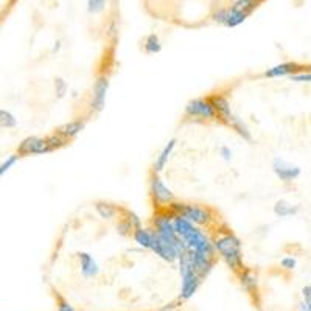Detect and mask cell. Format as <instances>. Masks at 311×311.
Listing matches in <instances>:
<instances>
[{
	"mask_svg": "<svg viewBox=\"0 0 311 311\" xmlns=\"http://www.w3.org/2000/svg\"><path fill=\"white\" fill-rule=\"evenodd\" d=\"M50 146L45 139H41V137L36 135H30L26 137L25 140H22V143L17 148V153L21 156H30V154H45L50 153Z\"/></svg>",
	"mask_w": 311,
	"mask_h": 311,
	"instance_id": "obj_6",
	"label": "cell"
},
{
	"mask_svg": "<svg viewBox=\"0 0 311 311\" xmlns=\"http://www.w3.org/2000/svg\"><path fill=\"white\" fill-rule=\"evenodd\" d=\"M117 229H118V232H120L122 235H126V233L132 229V224H131L130 221H128V219H125V221H120V223H118Z\"/></svg>",
	"mask_w": 311,
	"mask_h": 311,
	"instance_id": "obj_34",
	"label": "cell"
},
{
	"mask_svg": "<svg viewBox=\"0 0 311 311\" xmlns=\"http://www.w3.org/2000/svg\"><path fill=\"white\" fill-rule=\"evenodd\" d=\"M134 240L135 243L142 246V248H151V243H153V232L146 231L143 227H139L134 231Z\"/></svg>",
	"mask_w": 311,
	"mask_h": 311,
	"instance_id": "obj_18",
	"label": "cell"
},
{
	"mask_svg": "<svg viewBox=\"0 0 311 311\" xmlns=\"http://www.w3.org/2000/svg\"><path fill=\"white\" fill-rule=\"evenodd\" d=\"M175 146H176V140H175V139H171V140L165 145V148L162 150V153L159 154L157 160H156V163H154V170H156V173H160L163 168H165L167 162H168V159H170V156H171L173 150H175Z\"/></svg>",
	"mask_w": 311,
	"mask_h": 311,
	"instance_id": "obj_15",
	"label": "cell"
},
{
	"mask_svg": "<svg viewBox=\"0 0 311 311\" xmlns=\"http://www.w3.org/2000/svg\"><path fill=\"white\" fill-rule=\"evenodd\" d=\"M151 251H154L156 254L159 255L160 259H163L165 261H176L179 260V252L173 248V246L170 243H167L163 238H160V236L153 232V243H151Z\"/></svg>",
	"mask_w": 311,
	"mask_h": 311,
	"instance_id": "obj_8",
	"label": "cell"
},
{
	"mask_svg": "<svg viewBox=\"0 0 311 311\" xmlns=\"http://www.w3.org/2000/svg\"><path fill=\"white\" fill-rule=\"evenodd\" d=\"M210 102H212L216 114L221 117V120H224L226 123H231V120L233 118V114L231 111V104H229L227 100L221 95H213L210 98Z\"/></svg>",
	"mask_w": 311,
	"mask_h": 311,
	"instance_id": "obj_13",
	"label": "cell"
},
{
	"mask_svg": "<svg viewBox=\"0 0 311 311\" xmlns=\"http://www.w3.org/2000/svg\"><path fill=\"white\" fill-rule=\"evenodd\" d=\"M229 125H231V126L233 128V130H235L236 132H238V134L243 137L244 140H248V142H249V140L252 139V137H251V132H249V130H248V126H246V125L240 120L238 117H235V115H233V118H232L231 123H229Z\"/></svg>",
	"mask_w": 311,
	"mask_h": 311,
	"instance_id": "obj_24",
	"label": "cell"
},
{
	"mask_svg": "<svg viewBox=\"0 0 311 311\" xmlns=\"http://www.w3.org/2000/svg\"><path fill=\"white\" fill-rule=\"evenodd\" d=\"M304 70V66L297 62H283V64H277L268 70H264L263 75L266 78H280V77H291L296 75L297 72Z\"/></svg>",
	"mask_w": 311,
	"mask_h": 311,
	"instance_id": "obj_9",
	"label": "cell"
},
{
	"mask_svg": "<svg viewBox=\"0 0 311 311\" xmlns=\"http://www.w3.org/2000/svg\"><path fill=\"white\" fill-rule=\"evenodd\" d=\"M128 221H130L131 224H132V227L134 229H139V227H142V221H140V218L137 216L135 213H132V212H128Z\"/></svg>",
	"mask_w": 311,
	"mask_h": 311,
	"instance_id": "obj_35",
	"label": "cell"
},
{
	"mask_svg": "<svg viewBox=\"0 0 311 311\" xmlns=\"http://www.w3.org/2000/svg\"><path fill=\"white\" fill-rule=\"evenodd\" d=\"M280 264H282L283 269L291 271V269H294V268L297 266V261H296L294 257H283V259L280 260Z\"/></svg>",
	"mask_w": 311,
	"mask_h": 311,
	"instance_id": "obj_30",
	"label": "cell"
},
{
	"mask_svg": "<svg viewBox=\"0 0 311 311\" xmlns=\"http://www.w3.org/2000/svg\"><path fill=\"white\" fill-rule=\"evenodd\" d=\"M299 212V207L297 206H292L289 203H286L285 199H280L276 203V206H274V213H276L277 216L280 218H288V216H292L296 215Z\"/></svg>",
	"mask_w": 311,
	"mask_h": 311,
	"instance_id": "obj_16",
	"label": "cell"
},
{
	"mask_svg": "<svg viewBox=\"0 0 311 311\" xmlns=\"http://www.w3.org/2000/svg\"><path fill=\"white\" fill-rule=\"evenodd\" d=\"M212 19L215 21V22H218V24H226V21H227V10H218L213 16H212Z\"/></svg>",
	"mask_w": 311,
	"mask_h": 311,
	"instance_id": "obj_32",
	"label": "cell"
},
{
	"mask_svg": "<svg viewBox=\"0 0 311 311\" xmlns=\"http://www.w3.org/2000/svg\"><path fill=\"white\" fill-rule=\"evenodd\" d=\"M54 89H56V95L58 98H62L67 94V83L62 78H56L54 79Z\"/></svg>",
	"mask_w": 311,
	"mask_h": 311,
	"instance_id": "obj_28",
	"label": "cell"
},
{
	"mask_svg": "<svg viewBox=\"0 0 311 311\" xmlns=\"http://www.w3.org/2000/svg\"><path fill=\"white\" fill-rule=\"evenodd\" d=\"M50 146V150H56V148H61V146H64V143H66V139L61 135V134H54V135H50L49 139H45Z\"/></svg>",
	"mask_w": 311,
	"mask_h": 311,
	"instance_id": "obj_27",
	"label": "cell"
},
{
	"mask_svg": "<svg viewBox=\"0 0 311 311\" xmlns=\"http://www.w3.org/2000/svg\"><path fill=\"white\" fill-rule=\"evenodd\" d=\"M215 249L221 254V257L227 263L229 268L233 271H238L243 268V259H241V243L232 233H224L218 236L215 240Z\"/></svg>",
	"mask_w": 311,
	"mask_h": 311,
	"instance_id": "obj_2",
	"label": "cell"
},
{
	"mask_svg": "<svg viewBox=\"0 0 311 311\" xmlns=\"http://www.w3.org/2000/svg\"><path fill=\"white\" fill-rule=\"evenodd\" d=\"M187 255L188 259L191 261V264H193V268L199 272L201 277L207 276V274L212 271L213 268V259L207 257V255L201 254V252H196V251H187Z\"/></svg>",
	"mask_w": 311,
	"mask_h": 311,
	"instance_id": "obj_10",
	"label": "cell"
},
{
	"mask_svg": "<svg viewBox=\"0 0 311 311\" xmlns=\"http://www.w3.org/2000/svg\"><path fill=\"white\" fill-rule=\"evenodd\" d=\"M170 210L173 215H178L188 219L193 224H206L210 219V212L195 204H184V203H171Z\"/></svg>",
	"mask_w": 311,
	"mask_h": 311,
	"instance_id": "obj_4",
	"label": "cell"
},
{
	"mask_svg": "<svg viewBox=\"0 0 311 311\" xmlns=\"http://www.w3.org/2000/svg\"><path fill=\"white\" fill-rule=\"evenodd\" d=\"M106 0H87V11L92 14H98L104 10Z\"/></svg>",
	"mask_w": 311,
	"mask_h": 311,
	"instance_id": "obj_26",
	"label": "cell"
},
{
	"mask_svg": "<svg viewBox=\"0 0 311 311\" xmlns=\"http://www.w3.org/2000/svg\"><path fill=\"white\" fill-rule=\"evenodd\" d=\"M257 5H259L257 0H236V2L232 3V6L229 8V10L233 13H244V11L252 13Z\"/></svg>",
	"mask_w": 311,
	"mask_h": 311,
	"instance_id": "obj_20",
	"label": "cell"
},
{
	"mask_svg": "<svg viewBox=\"0 0 311 311\" xmlns=\"http://www.w3.org/2000/svg\"><path fill=\"white\" fill-rule=\"evenodd\" d=\"M272 171L276 173V176L283 182H292L300 176V168L297 165H292V163L283 160L280 157H274Z\"/></svg>",
	"mask_w": 311,
	"mask_h": 311,
	"instance_id": "obj_7",
	"label": "cell"
},
{
	"mask_svg": "<svg viewBox=\"0 0 311 311\" xmlns=\"http://www.w3.org/2000/svg\"><path fill=\"white\" fill-rule=\"evenodd\" d=\"M185 112L188 115L203 117V118H215L218 115L212 102H210V100H204V98H195V100H191V102H188L185 106Z\"/></svg>",
	"mask_w": 311,
	"mask_h": 311,
	"instance_id": "obj_5",
	"label": "cell"
},
{
	"mask_svg": "<svg viewBox=\"0 0 311 311\" xmlns=\"http://www.w3.org/2000/svg\"><path fill=\"white\" fill-rule=\"evenodd\" d=\"M78 259H79V263H81V272H83V276L87 277V279L95 277L100 269H98L97 260L92 257V255L87 254V252H79Z\"/></svg>",
	"mask_w": 311,
	"mask_h": 311,
	"instance_id": "obj_14",
	"label": "cell"
},
{
	"mask_svg": "<svg viewBox=\"0 0 311 311\" xmlns=\"http://www.w3.org/2000/svg\"><path fill=\"white\" fill-rule=\"evenodd\" d=\"M0 125H2V128H14L17 125V120L10 111L2 109L0 111Z\"/></svg>",
	"mask_w": 311,
	"mask_h": 311,
	"instance_id": "obj_25",
	"label": "cell"
},
{
	"mask_svg": "<svg viewBox=\"0 0 311 311\" xmlns=\"http://www.w3.org/2000/svg\"><path fill=\"white\" fill-rule=\"evenodd\" d=\"M302 296H304V302L307 304L308 310L311 311V285H307L302 288Z\"/></svg>",
	"mask_w": 311,
	"mask_h": 311,
	"instance_id": "obj_33",
	"label": "cell"
},
{
	"mask_svg": "<svg viewBox=\"0 0 311 311\" xmlns=\"http://www.w3.org/2000/svg\"><path fill=\"white\" fill-rule=\"evenodd\" d=\"M95 210H97V213L104 218V219H111L115 216V207L112 204H109V203H104V201H98V203L95 204Z\"/></svg>",
	"mask_w": 311,
	"mask_h": 311,
	"instance_id": "obj_22",
	"label": "cell"
},
{
	"mask_svg": "<svg viewBox=\"0 0 311 311\" xmlns=\"http://www.w3.org/2000/svg\"><path fill=\"white\" fill-rule=\"evenodd\" d=\"M249 14L251 13H248V11H244V13H233L231 10H227V21H226L224 25L229 26V28H233V26L243 24L246 19H248Z\"/></svg>",
	"mask_w": 311,
	"mask_h": 311,
	"instance_id": "obj_21",
	"label": "cell"
},
{
	"mask_svg": "<svg viewBox=\"0 0 311 311\" xmlns=\"http://www.w3.org/2000/svg\"><path fill=\"white\" fill-rule=\"evenodd\" d=\"M179 271L182 276V286H181V297L190 299L198 291L201 285V276L199 272L193 268L187 252L179 255Z\"/></svg>",
	"mask_w": 311,
	"mask_h": 311,
	"instance_id": "obj_3",
	"label": "cell"
},
{
	"mask_svg": "<svg viewBox=\"0 0 311 311\" xmlns=\"http://www.w3.org/2000/svg\"><path fill=\"white\" fill-rule=\"evenodd\" d=\"M240 282H241L243 288L248 292H251V294L257 291V283L259 282H257V277H255L251 271H243L240 274Z\"/></svg>",
	"mask_w": 311,
	"mask_h": 311,
	"instance_id": "obj_19",
	"label": "cell"
},
{
	"mask_svg": "<svg viewBox=\"0 0 311 311\" xmlns=\"http://www.w3.org/2000/svg\"><path fill=\"white\" fill-rule=\"evenodd\" d=\"M58 310L59 311H75V308H73L70 304H67L66 300H62V299H59V302H58Z\"/></svg>",
	"mask_w": 311,
	"mask_h": 311,
	"instance_id": "obj_36",
	"label": "cell"
},
{
	"mask_svg": "<svg viewBox=\"0 0 311 311\" xmlns=\"http://www.w3.org/2000/svg\"><path fill=\"white\" fill-rule=\"evenodd\" d=\"M299 311H310L305 302H300V304H299Z\"/></svg>",
	"mask_w": 311,
	"mask_h": 311,
	"instance_id": "obj_38",
	"label": "cell"
},
{
	"mask_svg": "<svg viewBox=\"0 0 311 311\" xmlns=\"http://www.w3.org/2000/svg\"><path fill=\"white\" fill-rule=\"evenodd\" d=\"M145 50H146V53H150V54L159 53L162 50L160 41H159V38L154 33L150 34V36H146V39H145Z\"/></svg>",
	"mask_w": 311,
	"mask_h": 311,
	"instance_id": "obj_23",
	"label": "cell"
},
{
	"mask_svg": "<svg viewBox=\"0 0 311 311\" xmlns=\"http://www.w3.org/2000/svg\"><path fill=\"white\" fill-rule=\"evenodd\" d=\"M289 79L297 81V83H311V73H296V75H291Z\"/></svg>",
	"mask_w": 311,
	"mask_h": 311,
	"instance_id": "obj_31",
	"label": "cell"
},
{
	"mask_svg": "<svg viewBox=\"0 0 311 311\" xmlns=\"http://www.w3.org/2000/svg\"><path fill=\"white\" fill-rule=\"evenodd\" d=\"M219 153H221V156L226 159V160H231L232 157V151L227 148V146H221V150H219Z\"/></svg>",
	"mask_w": 311,
	"mask_h": 311,
	"instance_id": "obj_37",
	"label": "cell"
},
{
	"mask_svg": "<svg viewBox=\"0 0 311 311\" xmlns=\"http://www.w3.org/2000/svg\"><path fill=\"white\" fill-rule=\"evenodd\" d=\"M83 128H84V123L83 122H69L66 123L64 126L59 128V131L58 134H61L64 139H72V137H75L77 134H79V131H83Z\"/></svg>",
	"mask_w": 311,
	"mask_h": 311,
	"instance_id": "obj_17",
	"label": "cell"
},
{
	"mask_svg": "<svg viewBox=\"0 0 311 311\" xmlns=\"http://www.w3.org/2000/svg\"><path fill=\"white\" fill-rule=\"evenodd\" d=\"M17 159H19V156H16V154H13V156H10V157H8L3 163H2V167H0V175H5V173L8 171V170H10L13 165H14V163L17 162Z\"/></svg>",
	"mask_w": 311,
	"mask_h": 311,
	"instance_id": "obj_29",
	"label": "cell"
},
{
	"mask_svg": "<svg viewBox=\"0 0 311 311\" xmlns=\"http://www.w3.org/2000/svg\"><path fill=\"white\" fill-rule=\"evenodd\" d=\"M151 193L154 196V199L157 201V203H162V204H167V203H173V193L171 190L163 184V181L157 176L154 175L151 178Z\"/></svg>",
	"mask_w": 311,
	"mask_h": 311,
	"instance_id": "obj_11",
	"label": "cell"
},
{
	"mask_svg": "<svg viewBox=\"0 0 311 311\" xmlns=\"http://www.w3.org/2000/svg\"><path fill=\"white\" fill-rule=\"evenodd\" d=\"M173 226H175L176 233L184 240L187 251L188 249L196 251V252L207 255L210 259H213L215 246H212V243H210V240L207 238V235L203 231H199L198 227H195L193 223H190L188 219L182 218V216L175 215L173 216Z\"/></svg>",
	"mask_w": 311,
	"mask_h": 311,
	"instance_id": "obj_1",
	"label": "cell"
},
{
	"mask_svg": "<svg viewBox=\"0 0 311 311\" xmlns=\"http://www.w3.org/2000/svg\"><path fill=\"white\" fill-rule=\"evenodd\" d=\"M107 89H109V81L106 77H100L95 81L94 86V100H92V107L95 111H102L104 102H106V95H107Z\"/></svg>",
	"mask_w": 311,
	"mask_h": 311,
	"instance_id": "obj_12",
	"label": "cell"
}]
</instances>
